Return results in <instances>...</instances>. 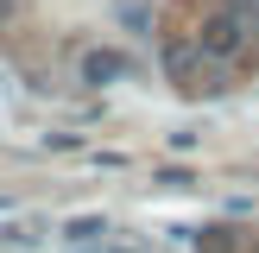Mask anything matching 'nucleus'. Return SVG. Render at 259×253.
I'll return each mask as SVG.
<instances>
[{
    "label": "nucleus",
    "instance_id": "nucleus-4",
    "mask_svg": "<svg viewBox=\"0 0 259 253\" xmlns=\"http://www.w3.org/2000/svg\"><path fill=\"white\" fill-rule=\"evenodd\" d=\"M196 253H247V234L240 228H196Z\"/></svg>",
    "mask_w": 259,
    "mask_h": 253
},
{
    "label": "nucleus",
    "instance_id": "nucleus-3",
    "mask_svg": "<svg viewBox=\"0 0 259 253\" xmlns=\"http://www.w3.org/2000/svg\"><path fill=\"white\" fill-rule=\"evenodd\" d=\"M126 76H133L126 51H114V45H95V51H82V82H89V89H114V82H126Z\"/></svg>",
    "mask_w": 259,
    "mask_h": 253
},
{
    "label": "nucleus",
    "instance_id": "nucleus-2",
    "mask_svg": "<svg viewBox=\"0 0 259 253\" xmlns=\"http://www.w3.org/2000/svg\"><path fill=\"white\" fill-rule=\"evenodd\" d=\"M196 45H202V57H215V63H234L240 51L253 45V32H247V25H240V19H228L222 7H215L209 19H202V32H196Z\"/></svg>",
    "mask_w": 259,
    "mask_h": 253
},
{
    "label": "nucleus",
    "instance_id": "nucleus-6",
    "mask_svg": "<svg viewBox=\"0 0 259 253\" xmlns=\"http://www.w3.org/2000/svg\"><path fill=\"white\" fill-rule=\"evenodd\" d=\"M222 13H228V19H240V25L259 38V0H222Z\"/></svg>",
    "mask_w": 259,
    "mask_h": 253
},
{
    "label": "nucleus",
    "instance_id": "nucleus-7",
    "mask_svg": "<svg viewBox=\"0 0 259 253\" xmlns=\"http://www.w3.org/2000/svg\"><path fill=\"white\" fill-rule=\"evenodd\" d=\"M13 13H19V0H0V25H13Z\"/></svg>",
    "mask_w": 259,
    "mask_h": 253
},
{
    "label": "nucleus",
    "instance_id": "nucleus-1",
    "mask_svg": "<svg viewBox=\"0 0 259 253\" xmlns=\"http://www.w3.org/2000/svg\"><path fill=\"white\" fill-rule=\"evenodd\" d=\"M164 76H171V89H184V95H209L215 89V57H202L196 38H190V45H164Z\"/></svg>",
    "mask_w": 259,
    "mask_h": 253
},
{
    "label": "nucleus",
    "instance_id": "nucleus-5",
    "mask_svg": "<svg viewBox=\"0 0 259 253\" xmlns=\"http://www.w3.org/2000/svg\"><path fill=\"white\" fill-rule=\"evenodd\" d=\"M63 240L70 247H101L108 240V222L101 215H76V222H63Z\"/></svg>",
    "mask_w": 259,
    "mask_h": 253
}]
</instances>
